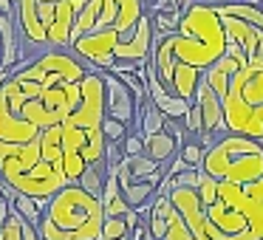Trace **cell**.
Returning <instances> with one entry per match:
<instances>
[{"label": "cell", "instance_id": "obj_2", "mask_svg": "<svg viewBox=\"0 0 263 240\" xmlns=\"http://www.w3.org/2000/svg\"><path fill=\"white\" fill-rule=\"evenodd\" d=\"M170 201L195 240H263V178L238 184L201 172L195 187H173Z\"/></svg>", "mask_w": 263, "mask_h": 240}, {"label": "cell", "instance_id": "obj_11", "mask_svg": "<svg viewBox=\"0 0 263 240\" xmlns=\"http://www.w3.org/2000/svg\"><path fill=\"white\" fill-rule=\"evenodd\" d=\"M178 150H181V138L170 136L167 130L144 138V155L153 158V161H159V164H170V161L178 155Z\"/></svg>", "mask_w": 263, "mask_h": 240}, {"label": "cell", "instance_id": "obj_14", "mask_svg": "<svg viewBox=\"0 0 263 240\" xmlns=\"http://www.w3.org/2000/svg\"><path fill=\"white\" fill-rule=\"evenodd\" d=\"M164 122H167V116L159 110V105L153 102V99H144L142 105H139V119H136V127H139V133H142L144 138L147 136H156V133H161L164 130Z\"/></svg>", "mask_w": 263, "mask_h": 240}, {"label": "cell", "instance_id": "obj_23", "mask_svg": "<svg viewBox=\"0 0 263 240\" xmlns=\"http://www.w3.org/2000/svg\"><path fill=\"white\" fill-rule=\"evenodd\" d=\"M184 170H190V164L181 158V155H176V158H173L170 164H167V175H173V178H176V175H181Z\"/></svg>", "mask_w": 263, "mask_h": 240}, {"label": "cell", "instance_id": "obj_4", "mask_svg": "<svg viewBox=\"0 0 263 240\" xmlns=\"http://www.w3.org/2000/svg\"><path fill=\"white\" fill-rule=\"evenodd\" d=\"M102 226V198L85 192L80 184H68L48 198L37 232L43 240H99Z\"/></svg>", "mask_w": 263, "mask_h": 240}, {"label": "cell", "instance_id": "obj_9", "mask_svg": "<svg viewBox=\"0 0 263 240\" xmlns=\"http://www.w3.org/2000/svg\"><path fill=\"white\" fill-rule=\"evenodd\" d=\"M153 175H167V164H159V161L147 158V155H125L116 167V178L119 184L127 181H144V178H153Z\"/></svg>", "mask_w": 263, "mask_h": 240}, {"label": "cell", "instance_id": "obj_27", "mask_svg": "<svg viewBox=\"0 0 263 240\" xmlns=\"http://www.w3.org/2000/svg\"><path fill=\"white\" fill-rule=\"evenodd\" d=\"M0 71H3V43H0Z\"/></svg>", "mask_w": 263, "mask_h": 240}, {"label": "cell", "instance_id": "obj_1", "mask_svg": "<svg viewBox=\"0 0 263 240\" xmlns=\"http://www.w3.org/2000/svg\"><path fill=\"white\" fill-rule=\"evenodd\" d=\"M102 71L71 48H48L0 85V178L14 192L51 198L105 158Z\"/></svg>", "mask_w": 263, "mask_h": 240}, {"label": "cell", "instance_id": "obj_25", "mask_svg": "<svg viewBox=\"0 0 263 240\" xmlns=\"http://www.w3.org/2000/svg\"><path fill=\"white\" fill-rule=\"evenodd\" d=\"M133 240H153V237H150V232H147V226H144V223H142V226H136V232H133Z\"/></svg>", "mask_w": 263, "mask_h": 240}, {"label": "cell", "instance_id": "obj_8", "mask_svg": "<svg viewBox=\"0 0 263 240\" xmlns=\"http://www.w3.org/2000/svg\"><path fill=\"white\" fill-rule=\"evenodd\" d=\"M195 102H198L201 116H204L206 136L218 138V136H223V133H229L227 130V116H223V99L206 85L204 76H201V85H198V91H195Z\"/></svg>", "mask_w": 263, "mask_h": 240}, {"label": "cell", "instance_id": "obj_29", "mask_svg": "<svg viewBox=\"0 0 263 240\" xmlns=\"http://www.w3.org/2000/svg\"><path fill=\"white\" fill-rule=\"evenodd\" d=\"M201 3H206V0H201Z\"/></svg>", "mask_w": 263, "mask_h": 240}, {"label": "cell", "instance_id": "obj_6", "mask_svg": "<svg viewBox=\"0 0 263 240\" xmlns=\"http://www.w3.org/2000/svg\"><path fill=\"white\" fill-rule=\"evenodd\" d=\"M201 172L215 181H257L263 178V142L240 133H223L206 147Z\"/></svg>", "mask_w": 263, "mask_h": 240}, {"label": "cell", "instance_id": "obj_10", "mask_svg": "<svg viewBox=\"0 0 263 240\" xmlns=\"http://www.w3.org/2000/svg\"><path fill=\"white\" fill-rule=\"evenodd\" d=\"M170 212H173L170 192H156L153 204H150V209H147V217H144V226H147V232L153 240H164L167 223H170Z\"/></svg>", "mask_w": 263, "mask_h": 240}, {"label": "cell", "instance_id": "obj_24", "mask_svg": "<svg viewBox=\"0 0 263 240\" xmlns=\"http://www.w3.org/2000/svg\"><path fill=\"white\" fill-rule=\"evenodd\" d=\"M9 215H12V201L0 192V229H3V223L9 221Z\"/></svg>", "mask_w": 263, "mask_h": 240}, {"label": "cell", "instance_id": "obj_19", "mask_svg": "<svg viewBox=\"0 0 263 240\" xmlns=\"http://www.w3.org/2000/svg\"><path fill=\"white\" fill-rule=\"evenodd\" d=\"M164 240H195V234L190 232V226L184 223V217L176 212V206H173V212H170V223H167Z\"/></svg>", "mask_w": 263, "mask_h": 240}, {"label": "cell", "instance_id": "obj_12", "mask_svg": "<svg viewBox=\"0 0 263 240\" xmlns=\"http://www.w3.org/2000/svg\"><path fill=\"white\" fill-rule=\"evenodd\" d=\"M142 212L130 209L127 215H116V217H105V226L99 240H133V232L136 226H142Z\"/></svg>", "mask_w": 263, "mask_h": 240}, {"label": "cell", "instance_id": "obj_18", "mask_svg": "<svg viewBox=\"0 0 263 240\" xmlns=\"http://www.w3.org/2000/svg\"><path fill=\"white\" fill-rule=\"evenodd\" d=\"M181 9H167V12H156V14H150L153 17V29H156V34L159 37H164V34H173V31L178 29V23H181Z\"/></svg>", "mask_w": 263, "mask_h": 240}, {"label": "cell", "instance_id": "obj_16", "mask_svg": "<svg viewBox=\"0 0 263 240\" xmlns=\"http://www.w3.org/2000/svg\"><path fill=\"white\" fill-rule=\"evenodd\" d=\"M34 229L37 226H31V223L12 206V215H9V221L3 223V229H0V240H29Z\"/></svg>", "mask_w": 263, "mask_h": 240}, {"label": "cell", "instance_id": "obj_28", "mask_svg": "<svg viewBox=\"0 0 263 240\" xmlns=\"http://www.w3.org/2000/svg\"><path fill=\"white\" fill-rule=\"evenodd\" d=\"M43 3H57V0H43Z\"/></svg>", "mask_w": 263, "mask_h": 240}, {"label": "cell", "instance_id": "obj_26", "mask_svg": "<svg viewBox=\"0 0 263 240\" xmlns=\"http://www.w3.org/2000/svg\"><path fill=\"white\" fill-rule=\"evenodd\" d=\"M71 3H74V6H77V12H80V9H82V6H85L88 0H71Z\"/></svg>", "mask_w": 263, "mask_h": 240}, {"label": "cell", "instance_id": "obj_30", "mask_svg": "<svg viewBox=\"0 0 263 240\" xmlns=\"http://www.w3.org/2000/svg\"><path fill=\"white\" fill-rule=\"evenodd\" d=\"M260 6H263V0H260Z\"/></svg>", "mask_w": 263, "mask_h": 240}, {"label": "cell", "instance_id": "obj_15", "mask_svg": "<svg viewBox=\"0 0 263 240\" xmlns=\"http://www.w3.org/2000/svg\"><path fill=\"white\" fill-rule=\"evenodd\" d=\"M105 178H108V161H97V164H88L85 172H82V178L77 184H80L85 192L97 195V198H102V189H105Z\"/></svg>", "mask_w": 263, "mask_h": 240}, {"label": "cell", "instance_id": "obj_5", "mask_svg": "<svg viewBox=\"0 0 263 240\" xmlns=\"http://www.w3.org/2000/svg\"><path fill=\"white\" fill-rule=\"evenodd\" d=\"M144 0H102L97 26L80 40H74L71 51L80 59L91 63L99 71H114L116 48L136 31L139 20L144 17Z\"/></svg>", "mask_w": 263, "mask_h": 240}, {"label": "cell", "instance_id": "obj_22", "mask_svg": "<svg viewBox=\"0 0 263 240\" xmlns=\"http://www.w3.org/2000/svg\"><path fill=\"white\" fill-rule=\"evenodd\" d=\"M122 150H125V155H142L144 153V136L142 133H127L122 138Z\"/></svg>", "mask_w": 263, "mask_h": 240}, {"label": "cell", "instance_id": "obj_7", "mask_svg": "<svg viewBox=\"0 0 263 240\" xmlns=\"http://www.w3.org/2000/svg\"><path fill=\"white\" fill-rule=\"evenodd\" d=\"M102 79H105V93H108V113L114 116V119H122L130 127H136L139 102H136V96H133V91L114 74V71H102Z\"/></svg>", "mask_w": 263, "mask_h": 240}, {"label": "cell", "instance_id": "obj_3", "mask_svg": "<svg viewBox=\"0 0 263 240\" xmlns=\"http://www.w3.org/2000/svg\"><path fill=\"white\" fill-rule=\"evenodd\" d=\"M229 37L223 29V20L212 3H201L195 0L190 9H184L181 23L173 34L159 37L156 34L153 46V59L156 68H167V65H187L204 74L212 63L227 54Z\"/></svg>", "mask_w": 263, "mask_h": 240}, {"label": "cell", "instance_id": "obj_17", "mask_svg": "<svg viewBox=\"0 0 263 240\" xmlns=\"http://www.w3.org/2000/svg\"><path fill=\"white\" fill-rule=\"evenodd\" d=\"M12 206L26 217V221L31 223V226H40V221H43V209L37 206V198H31V195H23V192H14Z\"/></svg>", "mask_w": 263, "mask_h": 240}, {"label": "cell", "instance_id": "obj_13", "mask_svg": "<svg viewBox=\"0 0 263 240\" xmlns=\"http://www.w3.org/2000/svg\"><path fill=\"white\" fill-rule=\"evenodd\" d=\"M102 209H105V217H116V215L130 212L125 195H122L119 178H116V167H108V178H105V189H102Z\"/></svg>", "mask_w": 263, "mask_h": 240}, {"label": "cell", "instance_id": "obj_20", "mask_svg": "<svg viewBox=\"0 0 263 240\" xmlns=\"http://www.w3.org/2000/svg\"><path fill=\"white\" fill-rule=\"evenodd\" d=\"M102 133H105V138L108 142H122V138L130 133V125L127 122H122V119H114V116H105L102 119Z\"/></svg>", "mask_w": 263, "mask_h": 240}, {"label": "cell", "instance_id": "obj_21", "mask_svg": "<svg viewBox=\"0 0 263 240\" xmlns=\"http://www.w3.org/2000/svg\"><path fill=\"white\" fill-rule=\"evenodd\" d=\"M178 155H181V158L187 161L190 167H201V161H204V155H206V147L198 142V138H190V142L181 144Z\"/></svg>", "mask_w": 263, "mask_h": 240}]
</instances>
